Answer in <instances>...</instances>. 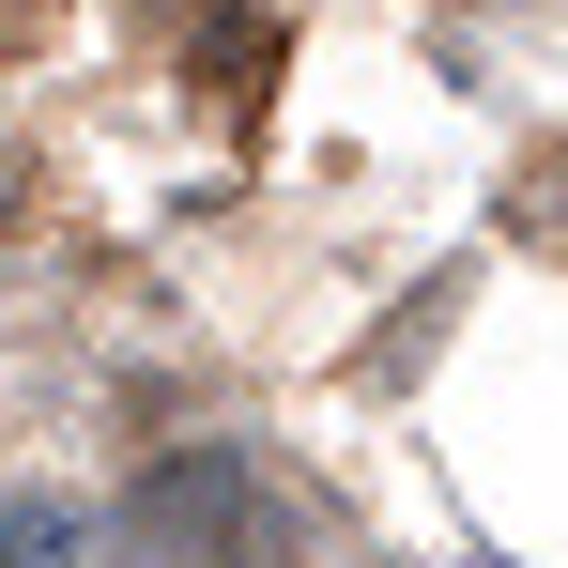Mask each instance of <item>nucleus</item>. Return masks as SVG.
I'll return each mask as SVG.
<instances>
[{
	"label": "nucleus",
	"mask_w": 568,
	"mask_h": 568,
	"mask_svg": "<svg viewBox=\"0 0 568 568\" xmlns=\"http://www.w3.org/2000/svg\"><path fill=\"white\" fill-rule=\"evenodd\" d=\"M200 93L231 108V123H262V93H277V31H262V16H215V31H200Z\"/></svg>",
	"instance_id": "obj_1"
}]
</instances>
